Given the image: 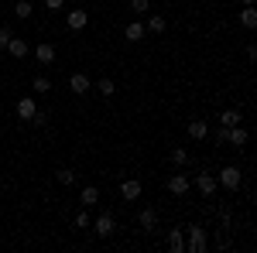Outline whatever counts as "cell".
<instances>
[{"label":"cell","mask_w":257,"mask_h":253,"mask_svg":"<svg viewBox=\"0 0 257 253\" xmlns=\"http://www.w3.org/2000/svg\"><path fill=\"white\" fill-rule=\"evenodd\" d=\"M250 4H254V0H243V7H250Z\"/></svg>","instance_id":"obj_30"},{"label":"cell","mask_w":257,"mask_h":253,"mask_svg":"<svg viewBox=\"0 0 257 253\" xmlns=\"http://www.w3.org/2000/svg\"><path fill=\"white\" fill-rule=\"evenodd\" d=\"M96 202H99V188L86 185V188H82V205H96Z\"/></svg>","instance_id":"obj_19"},{"label":"cell","mask_w":257,"mask_h":253,"mask_svg":"<svg viewBox=\"0 0 257 253\" xmlns=\"http://www.w3.org/2000/svg\"><path fill=\"white\" fill-rule=\"evenodd\" d=\"M206 134H209V123H206V120H192V123H189V137H192V140H202Z\"/></svg>","instance_id":"obj_14"},{"label":"cell","mask_w":257,"mask_h":253,"mask_svg":"<svg viewBox=\"0 0 257 253\" xmlns=\"http://www.w3.org/2000/svg\"><path fill=\"white\" fill-rule=\"evenodd\" d=\"M7 52H11L14 59H24V55H28V41H21V38H11V41H7Z\"/></svg>","instance_id":"obj_15"},{"label":"cell","mask_w":257,"mask_h":253,"mask_svg":"<svg viewBox=\"0 0 257 253\" xmlns=\"http://www.w3.org/2000/svg\"><path fill=\"white\" fill-rule=\"evenodd\" d=\"M131 11L134 14H148L151 11V0H131Z\"/></svg>","instance_id":"obj_23"},{"label":"cell","mask_w":257,"mask_h":253,"mask_svg":"<svg viewBox=\"0 0 257 253\" xmlns=\"http://www.w3.org/2000/svg\"><path fill=\"white\" fill-rule=\"evenodd\" d=\"M14 38V35H11V28H0V48H7V41Z\"/></svg>","instance_id":"obj_27"},{"label":"cell","mask_w":257,"mask_h":253,"mask_svg":"<svg viewBox=\"0 0 257 253\" xmlns=\"http://www.w3.org/2000/svg\"><path fill=\"white\" fill-rule=\"evenodd\" d=\"M0 144H4V137H0Z\"/></svg>","instance_id":"obj_31"},{"label":"cell","mask_w":257,"mask_h":253,"mask_svg":"<svg viewBox=\"0 0 257 253\" xmlns=\"http://www.w3.org/2000/svg\"><path fill=\"white\" fill-rule=\"evenodd\" d=\"M65 24H69V31H82V28L89 24V14H86V11H69Z\"/></svg>","instance_id":"obj_7"},{"label":"cell","mask_w":257,"mask_h":253,"mask_svg":"<svg viewBox=\"0 0 257 253\" xmlns=\"http://www.w3.org/2000/svg\"><path fill=\"white\" fill-rule=\"evenodd\" d=\"M99 96H113V93H117V86H113V79H99Z\"/></svg>","instance_id":"obj_21"},{"label":"cell","mask_w":257,"mask_h":253,"mask_svg":"<svg viewBox=\"0 0 257 253\" xmlns=\"http://www.w3.org/2000/svg\"><path fill=\"white\" fill-rule=\"evenodd\" d=\"M35 55H38V62H41V65L55 62V45H45V41H41L38 48H35Z\"/></svg>","instance_id":"obj_13"},{"label":"cell","mask_w":257,"mask_h":253,"mask_svg":"<svg viewBox=\"0 0 257 253\" xmlns=\"http://www.w3.org/2000/svg\"><path fill=\"white\" fill-rule=\"evenodd\" d=\"M172 161H175V164H185V161H189V154H185L182 147H175V151H172Z\"/></svg>","instance_id":"obj_26"},{"label":"cell","mask_w":257,"mask_h":253,"mask_svg":"<svg viewBox=\"0 0 257 253\" xmlns=\"http://www.w3.org/2000/svg\"><path fill=\"white\" fill-rule=\"evenodd\" d=\"M240 120H243V117H240L237 110H226V113H223V117H219V127H237Z\"/></svg>","instance_id":"obj_20"},{"label":"cell","mask_w":257,"mask_h":253,"mask_svg":"<svg viewBox=\"0 0 257 253\" xmlns=\"http://www.w3.org/2000/svg\"><path fill=\"white\" fill-rule=\"evenodd\" d=\"M247 140H250V134H247L240 123H237V127H226V144H233V147H243Z\"/></svg>","instance_id":"obj_3"},{"label":"cell","mask_w":257,"mask_h":253,"mask_svg":"<svg viewBox=\"0 0 257 253\" xmlns=\"http://www.w3.org/2000/svg\"><path fill=\"white\" fill-rule=\"evenodd\" d=\"M76 226H79V229H86V226H89V215L79 212V215H76Z\"/></svg>","instance_id":"obj_28"},{"label":"cell","mask_w":257,"mask_h":253,"mask_svg":"<svg viewBox=\"0 0 257 253\" xmlns=\"http://www.w3.org/2000/svg\"><path fill=\"white\" fill-rule=\"evenodd\" d=\"M138 222H141V229H155V226H158V212H155V209H141Z\"/></svg>","instance_id":"obj_11"},{"label":"cell","mask_w":257,"mask_h":253,"mask_svg":"<svg viewBox=\"0 0 257 253\" xmlns=\"http://www.w3.org/2000/svg\"><path fill=\"white\" fill-rule=\"evenodd\" d=\"M31 14H35V7L28 0H18V18H31Z\"/></svg>","instance_id":"obj_25"},{"label":"cell","mask_w":257,"mask_h":253,"mask_svg":"<svg viewBox=\"0 0 257 253\" xmlns=\"http://www.w3.org/2000/svg\"><path fill=\"white\" fill-rule=\"evenodd\" d=\"M18 117L21 120H35V117H38V106H35V99H31V96L18 99Z\"/></svg>","instance_id":"obj_5"},{"label":"cell","mask_w":257,"mask_h":253,"mask_svg":"<svg viewBox=\"0 0 257 253\" xmlns=\"http://www.w3.org/2000/svg\"><path fill=\"white\" fill-rule=\"evenodd\" d=\"M55 178H59V185H72V181H76V175H72L69 168H59V171H55Z\"/></svg>","instance_id":"obj_22"},{"label":"cell","mask_w":257,"mask_h":253,"mask_svg":"<svg viewBox=\"0 0 257 253\" xmlns=\"http://www.w3.org/2000/svg\"><path fill=\"white\" fill-rule=\"evenodd\" d=\"M240 24H243V28H257V11H254V4L240 11Z\"/></svg>","instance_id":"obj_16"},{"label":"cell","mask_w":257,"mask_h":253,"mask_svg":"<svg viewBox=\"0 0 257 253\" xmlns=\"http://www.w3.org/2000/svg\"><path fill=\"white\" fill-rule=\"evenodd\" d=\"M168 192H172V195H185V192H189V178H185V175H172V178H168Z\"/></svg>","instance_id":"obj_10"},{"label":"cell","mask_w":257,"mask_h":253,"mask_svg":"<svg viewBox=\"0 0 257 253\" xmlns=\"http://www.w3.org/2000/svg\"><path fill=\"white\" fill-rule=\"evenodd\" d=\"M127 41H144V24L131 21V24H127Z\"/></svg>","instance_id":"obj_18"},{"label":"cell","mask_w":257,"mask_h":253,"mask_svg":"<svg viewBox=\"0 0 257 253\" xmlns=\"http://www.w3.org/2000/svg\"><path fill=\"white\" fill-rule=\"evenodd\" d=\"M93 229H96L99 236H113V233H117V222H113V215H106V212H103V215L96 219V222H93Z\"/></svg>","instance_id":"obj_4"},{"label":"cell","mask_w":257,"mask_h":253,"mask_svg":"<svg viewBox=\"0 0 257 253\" xmlns=\"http://www.w3.org/2000/svg\"><path fill=\"white\" fill-rule=\"evenodd\" d=\"M196 188H199L202 195H206V198H209V195L216 192V178H213V175H206V171H202V175H196Z\"/></svg>","instance_id":"obj_9"},{"label":"cell","mask_w":257,"mask_h":253,"mask_svg":"<svg viewBox=\"0 0 257 253\" xmlns=\"http://www.w3.org/2000/svg\"><path fill=\"white\" fill-rule=\"evenodd\" d=\"M168 250L185 253V236H182V229H172V233H168Z\"/></svg>","instance_id":"obj_12"},{"label":"cell","mask_w":257,"mask_h":253,"mask_svg":"<svg viewBox=\"0 0 257 253\" xmlns=\"http://www.w3.org/2000/svg\"><path fill=\"white\" fill-rule=\"evenodd\" d=\"M89 86H93V82H89V76H82V72H76V76L69 79V89H72L76 96H86V93H89Z\"/></svg>","instance_id":"obj_6"},{"label":"cell","mask_w":257,"mask_h":253,"mask_svg":"<svg viewBox=\"0 0 257 253\" xmlns=\"http://www.w3.org/2000/svg\"><path fill=\"white\" fill-rule=\"evenodd\" d=\"M120 195H123L127 202H138V198H141V181H134V178H127V181L120 185Z\"/></svg>","instance_id":"obj_8"},{"label":"cell","mask_w":257,"mask_h":253,"mask_svg":"<svg viewBox=\"0 0 257 253\" xmlns=\"http://www.w3.org/2000/svg\"><path fill=\"white\" fill-rule=\"evenodd\" d=\"M185 233H189L185 250H189V253H206V246H209V243H206V229H202V226H189Z\"/></svg>","instance_id":"obj_1"},{"label":"cell","mask_w":257,"mask_h":253,"mask_svg":"<svg viewBox=\"0 0 257 253\" xmlns=\"http://www.w3.org/2000/svg\"><path fill=\"white\" fill-rule=\"evenodd\" d=\"M240 181H243V178H240V171L233 168V164L219 171V185H223V188H230V192H237V188H240Z\"/></svg>","instance_id":"obj_2"},{"label":"cell","mask_w":257,"mask_h":253,"mask_svg":"<svg viewBox=\"0 0 257 253\" xmlns=\"http://www.w3.org/2000/svg\"><path fill=\"white\" fill-rule=\"evenodd\" d=\"M62 4H65V0H45V7H48V11H62Z\"/></svg>","instance_id":"obj_29"},{"label":"cell","mask_w":257,"mask_h":253,"mask_svg":"<svg viewBox=\"0 0 257 253\" xmlns=\"http://www.w3.org/2000/svg\"><path fill=\"white\" fill-rule=\"evenodd\" d=\"M165 28H168V21L161 18V14H155V18L148 21V28H144V31H151V35H161V31H165Z\"/></svg>","instance_id":"obj_17"},{"label":"cell","mask_w":257,"mask_h":253,"mask_svg":"<svg viewBox=\"0 0 257 253\" xmlns=\"http://www.w3.org/2000/svg\"><path fill=\"white\" fill-rule=\"evenodd\" d=\"M31 86H35V93H52V82H48L45 76H38L35 82H31Z\"/></svg>","instance_id":"obj_24"}]
</instances>
